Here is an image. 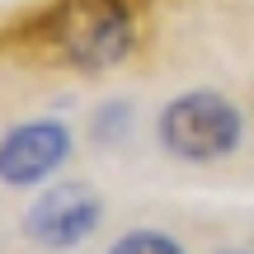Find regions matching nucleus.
<instances>
[{"instance_id":"nucleus-4","label":"nucleus","mask_w":254,"mask_h":254,"mask_svg":"<svg viewBox=\"0 0 254 254\" xmlns=\"http://www.w3.org/2000/svg\"><path fill=\"white\" fill-rule=\"evenodd\" d=\"M71 155V132L52 118H38V123H24L14 132H5L0 141V179L24 189V184H38L57 170V165Z\"/></svg>"},{"instance_id":"nucleus-2","label":"nucleus","mask_w":254,"mask_h":254,"mask_svg":"<svg viewBox=\"0 0 254 254\" xmlns=\"http://www.w3.org/2000/svg\"><path fill=\"white\" fill-rule=\"evenodd\" d=\"M160 141L179 160H221L240 146V109L212 90L179 94L160 113Z\"/></svg>"},{"instance_id":"nucleus-3","label":"nucleus","mask_w":254,"mask_h":254,"mask_svg":"<svg viewBox=\"0 0 254 254\" xmlns=\"http://www.w3.org/2000/svg\"><path fill=\"white\" fill-rule=\"evenodd\" d=\"M99 217H104V202H99V193L90 184H62V189H47L28 207L24 231L43 250H71L85 236H94Z\"/></svg>"},{"instance_id":"nucleus-1","label":"nucleus","mask_w":254,"mask_h":254,"mask_svg":"<svg viewBox=\"0 0 254 254\" xmlns=\"http://www.w3.org/2000/svg\"><path fill=\"white\" fill-rule=\"evenodd\" d=\"M47 33L66 62L104 71L123 62L132 47V14H127V0H62L57 14L47 19Z\"/></svg>"},{"instance_id":"nucleus-6","label":"nucleus","mask_w":254,"mask_h":254,"mask_svg":"<svg viewBox=\"0 0 254 254\" xmlns=\"http://www.w3.org/2000/svg\"><path fill=\"white\" fill-rule=\"evenodd\" d=\"M123 118H127V109H123V104H113L109 113H99V127H94V132H104V136H118V132H123Z\"/></svg>"},{"instance_id":"nucleus-5","label":"nucleus","mask_w":254,"mask_h":254,"mask_svg":"<svg viewBox=\"0 0 254 254\" xmlns=\"http://www.w3.org/2000/svg\"><path fill=\"white\" fill-rule=\"evenodd\" d=\"M109 254H184L165 231H127Z\"/></svg>"}]
</instances>
